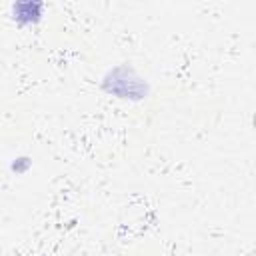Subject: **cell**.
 Returning <instances> with one entry per match:
<instances>
[{
  "label": "cell",
  "instance_id": "1",
  "mask_svg": "<svg viewBox=\"0 0 256 256\" xmlns=\"http://www.w3.org/2000/svg\"><path fill=\"white\" fill-rule=\"evenodd\" d=\"M102 90L120 98V100H144L150 92L148 82L132 68L126 64L114 66L112 70L106 72V76L102 78Z\"/></svg>",
  "mask_w": 256,
  "mask_h": 256
},
{
  "label": "cell",
  "instance_id": "2",
  "mask_svg": "<svg viewBox=\"0 0 256 256\" xmlns=\"http://www.w3.org/2000/svg\"><path fill=\"white\" fill-rule=\"evenodd\" d=\"M42 10H44V4L40 2H18L12 6V14H14L12 18L20 26H32L42 20Z\"/></svg>",
  "mask_w": 256,
  "mask_h": 256
},
{
  "label": "cell",
  "instance_id": "3",
  "mask_svg": "<svg viewBox=\"0 0 256 256\" xmlns=\"http://www.w3.org/2000/svg\"><path fill=\"white\" fill-rule=\"evenodd\" d=\"M28 168H30V158H18L16 162H12V170L18 172V174L26 172Z\"/></svg>",
  "mask_w": 256,
  "mask_h": 256
}]
</instances>
